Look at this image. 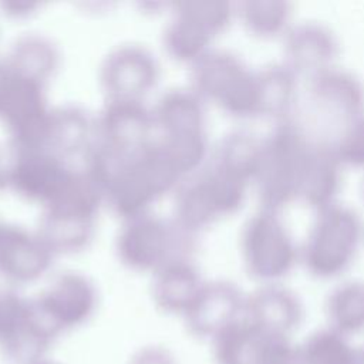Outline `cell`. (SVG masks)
Segmentation results:
<instances>
[{"label": "cell", "instance_id": "obj_1", "mask_svg": "<svg viewBox=\"0 0 364 364\" xmlns=\"http://www.w3.org/2000/svg\"><path fill=\"white\" fill-rule=\"evenodd\" d=\"M287 337L270 334L255 323H230L213 338L216 364H263Z\"/></svg>", "mask_w": 364, "mask_h": 364}, {"label": "cell", "instance_id": "obj_2", "mask_svg": "<svg viewBox=\"0 0 364 364\" xmlns=\"http://www.w3.org/2000/svg\"><path fill=\"white\" fill-rule=\"evenodd\" d=\"M358 348L334 330L320 331L296 346V364H357Z\"/></svg>", "mask_w": 364, "mask_h": 364}, {"label": "cell", "instance_id": "obj_3", "mask_svg": "<svg viewBox=\"0 0 364 364\" xmlns=\"http://www.w3.org/2000/svg\"><path fill=\"white\" fill-rule=\"evenodd\" d=\"M128 364H178V360L165 348L148 347L134 353Z\"/></svg>", "mask_w": 364, "mask_h": 364}, {"label": "cell", "instance_id": "obj_4", "mask_svg": "<svg viewBox=\"0 0 364 364\" xmlns=\"http://www.w3.org/2000/svg\"><path fill=\"white\" fill-rule=\"evenodd\" d=\"M357 364H364V346L358 348V357H357Z\"/></svg>", "mask_w": 364, "mask_h": 364}, {"label": "cell", "instance_id": "obj_5", "mask_svg": "<svg viewBox=\"0 0 364 364\" xmlns=\"http://www.w3.org/2000/svg\"><path fill=\"white\" fill-rule=\"evenodd\" d=\"M31 364H58V363H55V361H53V360H48V358H43V360L34 361V363H31Z\"/></svg>", "mask_w": 364, "mask_h": 364}]
</instances>
